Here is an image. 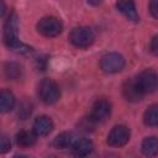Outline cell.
Returning a JSON list of instances; mask_svg holds the SVG:
<instances>
[{
	"instance_id": "obj_11",
	"label": "cell",
	"mask_w": 158,
	"mask_h": 158,
	"mask_svg": "<svg viewBox=\"0 0 158 158\" xmlns=\"http://www.w3.org/2000/svg\"><path fill=\"white\" fill-rule=\"evenodd\" d=\"M123 95L125 98L128 100V101H138L142 99L143 94L139 91L137 84H136V80L135 79H130L127 80L125 84H123Z\"/></svg>"
},
{
	"instance_id": "obj_1",
	"label": "cell",
	"mask_w": 158,
	"mask_h": 158,
	"mask_svg": "<svg viewBox=\"0 0 158 158\" xmlns=\"http://www.w3.org/2000/svg\"><path fill=\"white\" fill-rule=\"evenodd\" d=\"M4 42L5 44L11 48L12 51L21 52V53H30L32 49L31 47L23 44L19 40V21L17 15L15 12H11L5 22L4 27Z\"/></svg>"
},
{
	"instance_id": "obj_20",
	"label": "cell",
	"mask_w": 158,
	"mask_h": 158,
	"mask_svg": "<svg viewBox=\"0 0 158 158\" xmlns=\"http://www.w3.org/2000/svg\"><path fill=\"white\" fill-rule=\"evenodd\" d=\"M149 11L153 17L158 19V0H151L149 1Z\"/></svg>"
},
{
	"instance_id": "obj_16",
	"label": "cell",
	"mask_w": 158,
	"mask_h": 158,
	"mask_svg": "<svg viewBox=\"0 0 158 158\" xmlns=\"http://www.w3.org/2000/svg\"><path fill=\"white\" fill-rule=\"evenodd\" d=\"M143 121L147 126L151 127H156L158 126V104H153L151 105L143 115Z\"/></svg>"
},
{
	"instance_id": "obj_7",
	"label": "cell",
	"mask_w": 158,
	"mask_h": 158,
	"mask_svg": "<svg viewBox=\"0 0 158 158\" xmlns=\"http://www.w3.org/2000/svg\"><path fill=\"white\" fill-rule=\"evenodd\" d=\"M111 112V104L107 99L101 98L98 99L93 107H91V112H90V121L91 122H101L105 121Z\"/></svg>"
},
{
	"instance_id": "obj_4",
	"label": "cell",
	"mask_w": 158,
	"mask_h": 158,
	"mask_svg": "<svg viewBox=\"0 0 158 158\" xmlns=\"http://www.w3.org/2000/svg\"><path fill=\"white\" fill-rule=\"evenodd\" d=\"M38 95L40 99L44 102V104H54L59 96H60V90L59 86L57 85V83L52 79H43L40 84L38 88Z\"/></svg>"
},
{
	"instance_id": "obj_9",
	"label": "cell",
	"mask_w": 158,
	"mask_h": 158,
	"mask_svg": "<svg viewBox=\"0 0 158 158\" xmlns=\"http://www.w3.org/2000/svg\"><path fill=\"white\" fill-rule=\"evenodd\" d=\"M116 7L130 21L137 22L139 20V16H138V12H137V9H136L133 0H118L116 2Z\"/></svg>"
},
{
	"instance_id": "obj_22",
	"label": "cell",
	"mask_w": 158,
	"mask_h": 158,
	"mask_svg": "<svg viewBox=\"0 0 158 158\" xmlns=\"http://www.w3.org/2000/svg\"><path fill=\"white\" fill-rule=\"evenodd\" d=\"M101 1H102V0H88V4H90V5H93V6H96V5H99Z\"/></svg>"
},
{
	"instance_id": "obj_2",
	"label": "cell",
	"mask_w": 158,
	"mask_h": 158,
	"mask_svg": "<svg viewBox=\"0 0 158 158\" xmlns=\"http://www.w3.org/2000/svg\"><path fill=\"white\" fill-rule=\"evenodd\" d=\"M135 80L143 95L151 94L158 89V74L153 69H146L141 72L137 78H135Z\"/></svg>"
},
{
	"instance_id": "obj_5",
	"label": "cell",
	"mask_w": 158,
	"mask_h": 158,
	"mask_svg": "<svg viewBox=\"0 0 158 158\" xmlns=\"http://www.w3.org/2000/svg\"><path fill=\"white\" fill-rule=\"evenodd\" d=\"M62 28H63L62 22L53 16L43 17L37 23L38 32L44 37H56L62 32Z\"/></svg>"
},
{
	"instance_id": "obj_17",
	"label": "cell",
	"mask_w": 158,
	"mask_h": 158,
	"mask_svg": "<svg viewBox=\"0 0 158 158\" xmlns=\"http://www.w3.org/2000/svg\"><path fill=\"white\" fill-rule=\"evenodd\" d=\"M142 152L144 156H148V157L158 154V138L157 137H147L142 142Z\"/></svg>"
},
{
	"instance_id": "obj_18",
	"label": "cell",
	"mask_w": 158,
	"mask_h": 158,
	"mask_svg": "<svg viewBox=\"0 0 158 158\" xmlns=\"http://www.w3.org/2000/svg\"><path fill=\"white\" fill-rule=\"evenodd\" d=\"M5 74L9 79H19L21 75V67L16 63H7L5 65Z\"/></svg>"
},
{
	"instance_id": "obj_19",
	"label": "cell",
	"mask_w": 158,
	"mask_h": 158,
	"mask_svg": "<svg viewBox=\"0 0 158 158\" xmlns=\"http://www.w3.org/2000/svg\"><path fill=\"white\" fill-rule=\"evenodd\" d=\"M10 147H11V144H10V141L7 139V137L6 136H2L1 137V142H0V151H1V153H5V152H7L9 149H10Z\"/></svg>"
},
{
	"instance_id": "obj_15",
	"label": "cell",
	"mask_w": 158,
	"mask_h": 158,
	"mask_svg": "<svg viewBox=\"0 0 158 158\" xmlns=\"http://www.w3.org/2000/svg\"><path fill=\"white\" fill-rule=\"evenodd\" d=\"M14 105H15L14 94L10 90L4 89L1 91V95H0V109H1V111L2 112H7V111L12 110Z\"/></svg>"
},
{
	"instance_id": "obj_23",
	"label": "cell",
	"mask_w": 158,
	"mask_h": 158,
	"mask_svg": "<svg viewBox=\"0 0 158 158\" xmlns=\"http://www.w3.org/2000/svg\"><path fill=\"white\" fill-rule=\"evenodd\" d=\"M1 15L2 16L5 15V2H4V0H1Z\"/></svg>"
},
{
	"instance_id": "obj_13",
	"label": "cell",
	"mask_w": 158,
	"mask_h": 158,
	"mask_svg": "<svg viewBox=\"0 0 158 158\" xmlns=\"http://www.w3.org/2000/svg\"><path fill=\"white\" fill-rule=\"evenodd\" d=\"M72 149H73V153L75 156L84 157V156H88L93 151V143L88 138H77Z\"/></svg>"
},
{
	"instance_id": "obj_6",
	"label": "cell",
	"mask_w": 158,
	"mask_h": 158,
	"mask_svg": "<svg viewBox=\"0 0 158 158\" xmlns=\"http://www.w3.org/2000/svg\"><path fill=\"white\" fill-rule=\"evenodd\" d=\"M100 67L105 73H117L125 67V58L118 53H107L100 60Z\"/></svg>"
},
{
	"instance_id": "obj_14",
	"label": "cell",
	"mask_w": 158,
	"mask_h": 158,
	"mask_svg": "<svg viewBox=\"0 0 158 158\" xmlns=\"http://www.w3.org/2000/svg\"><path fill=\"white\" fill-rule=\"evenodd\" d=\"M36 137L37 135L35 132H30V131H21L16 135V142L20 147H31L35 144L36 142Z\"/></svg>"
},
{
	"instance_id": "obj_21",
	"label": "cell",
	"mask_w": 158,
	"mask_h": 158,
	"mask_svg": "<svg viewBox=\"0 0 158 158\" xmlns=\"http://www.w3.org/2000/svg\"><path fill=\"white\" fill-rule=\"evenodd\" d=\"M151 52L156 56H158V35L154 36L151 41Z\"/></svg>"
},
{
	"instance_id": "obj_12",
	"label": "cell",
	"mask_w": 158,
	"mask_h": 158,
	"mask_svg": "<svg viewBox=\"0 0 158 158\" xmlns=\"http://www.w3.org/2000/svg\"><path fill=\"white\" fill-rule=\"evenodd\" d=\"M75 141L77 137L72 132H62L54 138L53 144L58 149H65V148H72Z\"/></svg>"
},
{
	"instance_id": "obj_3",
	"label": "cell",
	"mask_w": 158,
	"mask_h": 158,
	"mask_svg": "<svg viewBox=\"0 0 158 158\" xmlns=\"http://www.w3.org/2000/svg\"><path fill=\"white\" fill-rule=\"evenodd\" d=\"M95 40V35L90 27H75L72 30L69 35V41L72 42L73 46L78 48H86L91 46V43Z\"/></svg>"
},
{
	"instance_id": "obj_10",
	"label": "cell",
	"mask_w": 158,
	"mask_h": 158,
	"mask_svg": "<svg viewBox=\"0 0 158 158\" xmlns=\"http://www.w3.org/2000/svg\"><path fill=\"white\" fill-rule=\"evenodd\" d=\"M53 130V121L48 116H40L33 122V132L38 137L47 136Z\"/></svg>"
},
{
	"instance_id": "obj_8",
	"label": "cell",
	"mask_w": 158,
	"mask_h": 158,
	"mask_svg": "<svg viewBox=\"0 0 158 158\" xmlns=\"http://www.w3.org/2000/svg\"><path fill=\"white\" fill-rule=\"evenodd\" d=\"M128 139H130V130L123 125L115 126L107 136V143L112 147H122L128 142Z\"/></svg>"
}]
</instances>
